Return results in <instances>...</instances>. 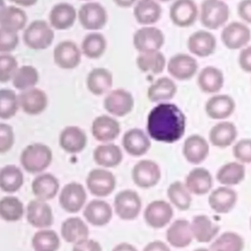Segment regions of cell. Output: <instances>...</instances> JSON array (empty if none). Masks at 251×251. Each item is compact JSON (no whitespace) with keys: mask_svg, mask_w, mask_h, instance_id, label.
<instances>
[{"mask_svg":"<svg viewBox=\"0 0 251 251\" xmlns=\"http://www.w3.org/2000/svg\"><path fill=\"white\" fill-rule=\"evenodd\" d=\"M157 1H160V2H169V1H172V0H157Z\"/></svg>","mask_w":251,"mask_h":251,"instance_id":"cell-62","label":"cell"},{"mask_svg":"<svg viewBox=\"0 0 251 251\" xmlns=\"http://www.w3.org/2000/svg\"><path fill=\"white\" fill-rule=\"evenodd\" d=\"M237 15L243 23L251 25V0H240L238 2Z\"/></svg>","mask_w":251,"mask_h":251,"instance_id":"cell-56","label":"cell"},{"mask_svg":"<svg viewBox=\"0 0 251 251\" xmlns=\"http://www.w3.org/2000/svg\"><path fill=\"white\" fill-rule=\"evenodd\" d=\"M93 160L100 167L115 168L123 161V152L122 149L114 143H104L95 147Z\"/></svg>","mask_w":251,"mask_h":251,"instance_id":"cell-36","label":"cell"},{"mask_svg":"<svg viewBox=\"0 0 251 251\" xmlns=\"http://www.w3.org/2000/svg\"><path fill=\"white\" fill-rule=\"evenodd\" d=\"M38 79L39 75L37 70L33 66L24 65L17 70L12 78V82L15 88L24 91L34 87V85L38 82Z\"/></svg>","mask_w":251,"mask_h":251,"instance_id":"cell-48","label":"cell"},{"mask_svg":"<svg viewBox=\"0 0 251 251\" xmlns=\"http://www.w3.org/2000/svg\"><path fill=\"white\" fill-rule=\"evenodd\" d=\"M27 22L25 12L16 6H5L0 9V27L9 31L18 32Z\"/></svg>","mask_w":251,"mask_h":251,"instance_id":"cell-38","label":"cell"},{"mask_svg":"<svg viewBox=\"0 0 251 251\" xmlns=\"http://www.w3.org/2000/svg\"><path fill=\"white\" fill-rule=\"evenodd\" d=\"M20 108L17 93L9 88H0V119L8 120L16 115Z\"/></svg>","mask_w":251,"mask_h":251,"instance_id":"cell-49","label":"cell"},{"mask_svg":"<svg viewBox=\"0 0 251 251\" xmlns=\"http://www.w3.org/2000/svg\"><path fill=\"white\" fill-rule=\"evenodd\" d=\"M52 150L46 144L36 142L24 148L20 156L22 167L29 174H40L52 162Z\"/></svg>","mask_w":251,"mask_h":251,"instance_id":"cell-2","label":"cell"},{"mask_svg":"<svg viewBox=\"0 0 251 251\" xmlns=\"http://www.w3.org/2000/svg\"><path fill=\"white\" fill-rule=\"evenodd\" d=\"M120 132V123L111 116L101 115L96 117L92 122L91 133L100 142H111L119 136Z\"/></svg>","mask_w":251,"mask_h":251,"instance_id":"cell-24","label":"cell"},{"mask_svg":"<svg viewBox=\"0 0 251 251\" xmlns=\"http://www.w3.org/2000/svg\"><path fill=\"white\" fill-rule=\"evenodd\" d=\"M213 176L209 170L203 167H195L185 176L184 184L191 194L202 196L211 192Z\"/></svg>","mask_w":251,"mask_h":251,"instance_id":"cell-23","label":"cell"},{"mask_svg":"<svg viewBox=\"0 0 251 251\" xmlns=\"http://www.w3.org/2000/svg\"><path fill=\"white\" fill-rule=\"evenodd\" d=\"M11 2H14L20 6H24V7H29L34 5L37 0H10Z\"/></svg>","mask_w":251,"mask_h":251,"instance_id":"cell-60","label":"cell"},{"mask_svg":"<svg viewBox=\"0 0 251 251\" xmlns=\"http://www.w3.org/2000/svg\"><path fill=\"white\" fill-rule=\"evenodd\" d=\"M60 188L58 178L48 173L37 175L31 182V191L36 199L47 201L53 199Z\"/></svg>","mask_w":251,"mask_h":251,"instance_id":"cell-33","label":"cell"},{"mask_svg":"<svg viewBox=\"0 0 251 251\" xmlns=\"http://www.w3.org/2000/svg\"><path fill=\"white\" fill-rule=\"evenodd\" d=\"M186 45L190 54L196 57L206 58L215 52L217 39L208 29H199L189 35Z\"/></svg>","mask_w":251,"mask_h":251,"instance_id":"cell-16","label":"cell"},{"mask_svg":"<svg viewBox=\"0 0 251 251\" xmlns=\"http://www.w3.org/2000/svg\"><path fill=\"white\" fill-rule=\"evenodd\" d=\"M72 251H102V247L98 241L85 238L75 243Z\"/></svg>","mask_w":251,"mask_h":251,"instance_id":"cell-55","label":"cell"},{"mask_svg":"<svg viewBox=\"0 0 251 251\" xmlns=\"http://www.w3.org/2000/svg\"><path fill=\"white\" fill-rule=\"evenodd\" d=\"M112 251H137V249L133 245H131L127 242H122V243L117 244L112 249Z\"/></svg>","mask_w":251,"mask_h":251,"instance_id":"cell-58","label":"cell"},{"mask_svg":"<svg viewBox=\"0 0 251 251\" xmlns=\"http://www.w3.org/2000/svg\"><path fill=\"white\" fill-rule=\"evenodd\" d=\"M25 213L28 224L36 228H47L54 222L52 209L46 201L39 199L29 201Z\"/></svg>","mask_w":251,"mask_h":251,"instance_id":"cell-21","label":"cell"},{"mask_svg":"<svg viewBox=\"0 0 251 251\" xmlns=\"http://www.w3.org/2000/svg\"><path fill=\"white\" fill-rule=\"evenodd\" d=\"M211 251H243L244 239L234 231H226L218 235L210 245Z\"/></svg>","mask_w":251,"mask_h":251,"instance_id":"cell-45","label":"cell"},{"mask_svg":"<svg viewBox=\"0 0 251 251\" xmlns=\"http://www.w3.org/2000/svg\"><path fill=\"white\" fill-rule=\"evenodd\" d=\"M136 22L143 25L157 23L162 16V7L157 0H137L133 8Z\"/></svg>","mask_w":251,"mask_h":251,"instance_id":"cell-35","label":"cell"},{"mask_svg":"<svg viewBox=\"0 0 251 251\" xmlns=\"http://www.w3.org/2000/svg\"><path fill=\"white\" fill-rule=\"evenodd\" d=\"M131 177L135 185L140 188H151L155 186L161 178L159 165L148 159L138 161L132 168Z\"/></svg>","mask_w":251,"mask_h":251,"instance_id":"cell-11","label":"cell"},{"mask_svg":"<svg viewBox=\"0 0 251 251\" xmlns=\"http://www.w3.org/2000/svg\"><path fill=\"white\" fill-rule=\"evenodd\" d=\"M77 18L82 27L88 30L101 29L108 21L107 11L98 2H86L77 12Z\"/></svg>","mask_w":251,"mask_h":251,"instance_id":"cell-10","label":"cell"},{"mask_svg":"<svg viewBox=\"0 0 251 251\" xmlns=\"http://www.w3.org/2000/svg\"><path fill=\"white\" fill-rule=\"evenodd\" d=\"M142 202L138 193L131 189L120 191L114 199V211L124 221L134 220L141 210Z\"/></svg>","mask_w":251,"mask_h":251,"instance_id":"cell-7","label":"cell"},{"mask_svg":"<svg viewBox=\"0 0 251 251\" xmlns=\"http://www.w3.org/2000/svg\"><path fill=\"white\" fill-rule=\"evenodd\" d=\"M86 201L84 187L78 182H69L64 185L59 194V203L68 213H77Z\"/></svg>","mask_w":251,"mask_h":251,"instance_id":"cell-15","label":"cell"},{"mask_svg":"<svg viewBox=\"0 0 251 251\" xmlns=\"http://www.w3.org/2000/svg\"><path fill=\"white\" fill-rule=\"evenodd\" d=\"M174 210L172 204L164 200H154L150 202L143 213V218L147 226L158 229L165 227L172 221Z\"/></svg>","mask_w":251,"mask_h":251,"instance_id":"cell-13","label":"cell"},{"mask_svg":"<svg viewBox=\"0 0 251 251\" xmlns=\"http://www.w3.org/2000/svg\"><path fill=\"white\" fill-rule=\"evenodd\" d=\"M229 18V7L225 0H203L199 7L201 25L209 30L224 27Z\"/></svg>","mask_w":251,"mask_h":251,"instance_id":"cell-3","label":"cell"},{"mask_svg":"<svg viewBox=\"0 0 251 251\" xmlns=\"http://www.w3.org/2000/svg\"><path fill=\"white\" fill-rule=\"evenodd\" d=\"M250 228H251V217H250Z\"/></svg>","mask_w":251,"mask_h":251,"instance_id":"cell-63","label":"cell"},{"mask_svg":"<svg viewBox=\"0 0 251 251\" xmlns=\"http://www.w3.org/2000/svg\"><path fill=\"white\" fill-rule=\"evenodd\" d=\"M55 64L66 70L74 69L80 63L81 51L72 40L60 41L53 50Z\"/></svg>","mask_w":251,"mask_h":251,"instance_id":"cell-19","label":"cell"},{"mask_svg":"<svg viewBox=\"0 0 251 251\" xmlns=\"http://www.w3.org/2000/svg\"><path fill=\"white\" fill-rule=\"evenodd\" d=\"M238 65L244 73L251 74V45H247L240 49L238 54Z\"/></svg>","mask_w":251,"mask_h":251,"instance_id":"cell-54","label":"cell"},{"mask_svg":"<svg viewBox=\"0 0 251 251\" xmlns=\"http://www.w3.org/2000/svg\"><path fill=\"white\" fill-rule=\"evenodd\" d=\"M193 251H211V249H207V248H197Z\"/></svg>","mask_w":251,"mask_h":251,"instance_id":"cell-61","label":"cell"},{"mask_svg":"<svg viewBox=\"0 0 251 251\" xmlns=\"http://www.w3.org/2000/svg\"><path fill=\"white\" fill-rule=\"evenodd\" d=\"M245 166L237 161L228 162L222 165L216 174L217 180L226 186L239 184L245 178Z\"/></svg>","mask_w":251,"mask_h":251,"instance_id":"cell-40","label":"cell"},{"mask_svg":"<svg viewBox=\"0 0 251 251\" xmlns=\"http://www.w3.org/2000/svg\"><path fill=\"white\" fill-rule=\"evenodd\" d=\"M14 130L8 124L0 123V154L8 152L14 145Z\"/></svg>","mask_w":251,"mask_h":251,"instance_id":"cell-53","label":"cell"},{"mask_svg":"<svg viewBox=\"0 0 251 251\" xmlns=\"http://www.w3.org/2000/svg\"><path fill=\"white\" fill-rule=\"evenodd\" d=\"M185 127V115L173 103H158L147 117V133L158 142L172 144L178 141L184 135Z\"/></svg>","mask_w":251,"mask_h":251,"instance_id":"cell-1","label":"cell"},{"mask_svg":"<svg viewBox=\"0 0 251 251\" xmlns=\"http://www.w3.org/2000/svg\"><path fill=\"white\" fill-rule=\"evenodd\" d=\"M83 217L90 225L103 226L111 221L113 217V209L106 201L94 199L84 207Z\"/></svg>","mask_w":251,"mask_h":251,"instance_id":"cell-32","label":"cell"},{"mask_svg":"<svg viewBox=\"0 0 251 251\" xmlns=\"http://www.w3.org/2000/svg\"><path fill=\"white\" fill-rule=\"evenodd\" d=\"M143 251H171L169 245L161 240H154L145 245Z\"/></svg>","mask_w":251,"mask_h":251,"instance_id":"cell-57","label":"cell"},{"mask_svg":"<svg viewBox=\"0 0 251 251\" xmlns=\"http://www.w3.org/2000/svg\"><path fill=\"white\" fill-rule=\"evenodd\" d=\"M235 107V101L230 95L217 93L206 101L205 112L212 120L224 121L233 114Z\"/></svg>","mask_w":251,"mask_h":251,"instance_id":"cell-17","label":"cell"},{"mask_svg":"<svg viewBox=\"0 0 251 251\" xmlns=\"http://www.w3.org/2000/svg\"><path fill=\"white\" fill-rule=\"evenodd\" d=\"M107 47V40L100 32H89L81 41V51L90 59H97L103 55Z\"/></svg>","mask_w":251,"mask_h":251,"instance_id":"cell-46","label":"cell"},{"mask_svg":"<svg viewBox=\"0 0 251 251\" xmlns=\"http://www.w3.org/2000/svg\"><path fill=\"white\" fill-rule=\"evenodd\" d=\"M18 69V61L13 55L0 54V82L11 80Z\"/></svg>","mask_w":251,"mask_h":251,"instance_id":"cell-50","label":"cell"},{"mask_svg":"<svg viewBox=\"0 0 251 251\" xmlns=\"http://www.w3.org/2000/svg\"><path fill=\"white\" fill-rule=\"evenodd\" d=\"M19 43L18 32L9 31L0 27V53L8 54L16 49Z\"/></svg>","mask_w":251,"mask_h":251,"instance_id":"cell-52","label":"cell"},{"mask_svg":"<svg viewBox=\"0 0 251 251\" xmlns=\"http://www.w3.org/2000/svg\"><path fill=\"white\" fill-rule=\"evenodd\" d=\"M113 85V75L105 68H94L86 76L87 89L94 95H102Z\"/></svg>","mask_w":251,"mask_h":251,"instance_id":"cell-37","label":"cell"},{"mask_svg":"<svg viewBox=\"0 0 251 251\" xmlns=\"http://www.w3.org/2000/svg\"><path fill=\"white\" fill-rule=\"evenodd\" d=\"M18 97L21 109L27 115L41 114L48 104L46 93L37 87L24 90Z\"/></svg>","mask_w":251,"mask_h":251,"instance_id":"cell-26","label":"cell"},{"mask_svg":"<svg viewBox=\"0 0 251 251\" xmlns=\"http://www.w3.org/2000/svg\"><path fill=\"white\" fill-rule=\"evenodd\" d=\"M167 196L170 203L178 210L185 211L190 208L192 196L189 190L186 188L184 182L179 180L172 182L167 189Z\"/></svg>","mask_w":251,"mask_h":251,"instance_id":"cell-43","label":"cell"},{"mask_svg":"<svg viewBox=\"0 0 251 251\" xmlns=\"http://www.w3.org/2000/svg\"><path fill=\"white\" fill-rule=\"evenodd\" d=\"M167 71L173 78L185 81L196 75L198 73V63L192 55L176 53L167 62Z\"/></svg>","mask_w":251,"mask_h":251,"instance_id":"cell-6","label":"cell"},{"mask_svg":"<svg viewBox=\"0 0 251 251\" xmlns=\"http://www.w3.org/2000/svg\"><path fill=\"white\" fill-rule=\"evenodd\" d=\"M209 152V141L200 134H190L183 141L182 155L189 164L200 165L207 159Z\"/></svg>","mask_w":251,"mask_h":251,"instance_id":"cell-18","label":"cell"},{"mask_svg":"<svg viewBox=\"0 0 251 251\" xmlns=\"http://www.w3.org/2000/svg\"><path fill=\"white\" fill-rule=\"evenodd\" d=\"M232 155L241 164H251V138H242L234 142Z\"/></svg>","mask_w":251,"mask_h":251,"instance_id":"cell-51","label":"cell"},{"mask_svg":"<svg viewBox=\"0 0 251 251\" xmlns=\"http://www.w3.org/2000/svg\"><path fill=\"white\" fill-rule=\"evenodd\" d=\"M237 192L230 186L222 185L211 190L208 197L210 208L218 214H227L236 205Z\"/></svg>","mask_w":251,"mask_h":251,"instance_id":"cell-20","label":"cell"},{"mask_svg":"<svg viewBox=\"0 0 251 251\" xmlns=\"http://www.w3.org/2000/svg\"><path fill=\"white\" fill-rule=\"evenodd\" d=\"M168 243L175 248H185L190 245L193 240L190 222L185 219H177L174 221L166 231Z\"/></svg>","mask_w":251,"mask_h":251,"instance_id":"cell-27","label":"cell"},{"mask_svg":"<svg viewBox=\"0 0 251 251\" xmlns=\"http://www.w3.org/2000/svg\"><path fill=\"white\" fill-rule=\"evenodd\" d=\"M87 142L85 132L78 126H68L61 131L59 135V144L61 148L71 154L81 152Z\"/></svg>","mask_w":251,"mask_h":251,"instance_id":"cell-29","label":"cell"},{"mask_svg":"<svg viewBox=\"0 0 251 251\" xmlns=\"http://www.w3.org/2000/svg\"><path fill=\"white\" fill-rule=\"evenodd\" d=\"M132 42L134 48L140 53L159 51L165 43V35L160 28L145 25L134 32Z\"/></svg>","mask_w":251,"mask_h":251,"instance_id":"cell-8","label":"cell"},{"mask_svg":"<svg viewBox=\"0 0 251 251\" xmlns=\"http://www.w3.org/2000/svg\"><path fill=\"white\" fill-rule=\"evenodd\" d=\"M25 213L23 202L15 196L0 199V218L5 222H18Z\"/></svg>","mask_w":251,"mask_h":251,"instance_id":"cell-47","label":"cell"},{"mask_svg":"<svg viewBox=\"0 0 251 251\" xmlns=\"http://www.w3.org/2000/svg\"><path fill=\"white\" fill-rule=\"evenodd\" d=\"M24 183V175L15 165H7L0 169V189L7 193L18 191Z\"/></svg>","mask_w":251,"mask_h":251,"instance_id":"cell-42","label":"cell"},{"mask_svg":"<svg viewBox=\"0 0 251 251\" xmlns=\"http://www.w3.org/2000/svg\"><path fill=\"white\" fill-rule=\"evenodd\" d=\"M221 40L229 50H240L251 40V29L243 22L227 23L222 29Z\"/></svg>","mask_w":251,"mask_h":251,"instance_id":"cell-5","label":"cell"},{"mask_svg":"<svg viewBox=\"0 0 251 251\" xmlns=\"http://www.w3.org/2000/svg\"><path fill=\"white\" fill-rule=\"evenodd\" d=\"M113 1L122 8H127L133 5L134 3H136L137 0H113Z\"/></svg>","mask_w":251,"mask_h":251,"instance_id":"cell-59","label":"cell"},{"mask_svg":"<svg viewBox=\"0 0 251 251\" xmlns=\"http://www.w3.org/2000/svg\"><path fill=\"white\" fill-rule=\"evenodd\" d=\"M237 127L232 122L220 121L209 130V142L218 148H226L236 141Z\"/></svg>","mask_w":251,"mask_h":251,"instance_id":"cell-25","label":"cell"},{"mask_svg":"<svg viewBox=\"0 0 251 251\" xmlns=\"http://www.w3.org/2000/svg\"><path fill=\"white\" fill-rule=\"evenodd\" d=\"M60 244L58 233L49 228H41L31 238V246L34 251H57Z\"/></svg>","mask_w":251,"mask_h":251,"instance_id":"cell-44","label":"cell"},{"mask_svg":"<svg viewBox=\"0 0 251 251\" xmlns=\"http://www.w3.org/2000/svg\"><path fill=\"white\" fill-rule=\"evenodd\" d=\"M54 39V31L51 25L42 20L32 21L25 28L23 40L26 47L33 50L48 48Z\"/></svg>","mask_w":251,"mask_h":251,"instance_id":"cell-4","label":"cell"},{"mask_svg":"<svg viewBox=\"0 0 251 251\" xmlns=\"http://www.w3.org/2000/svg\"><path fill=\"white\" fill-rule=\"evenodd\" d=\"M172 23L178 27H188L199 18V7L194 0H175L169 11Z\"/></svg>","mask_w":251,"mask_h":251,"instance_id":"cell-9","label":"cell"},{"mask_svg":"<svg viewBox=\"0 0 251 251\" xmlns=\"http://www.w3.org/2000/svg\"><path fill=\"white\" fill-rule=\"evenodd\" d=\"M250 83H251V80H250Z\"/></svg>","mask_w":251,"mask_h":251,"instance_id":"cell-64","label":"cell"},{"mask_svg":"<svg viewBox=\"0 0 251 251\" xmlns=\"http://www.w3.org/2000/svg\"><path fill=\"white\" fill-rule=\"evenodd\" d=\"M197 85L206 94H217L224 86L225 76L223 72L214 66H207L197 73Z\"/></svg>","mask_w":251,"mask_h":251,"instance_id":"cell-28","label":"cell"},{"mask_svg":"<svg viewBox=\"0 0 251 251\" xmlns=\"http://www.w3.org/2000/svg\"><path fill=\"white\" fill-rule=\"evenodd\" d=\"M177 91L175 80L169 76L157 78L147 89V97L151 102L162 103L173 99Z\"/></svg>","mask_w":251,"mask_h":251,"instance_id":"cell-34","label":"cell"},{"mask_svg":"<svg viewBox=\"0 0 251 251\" xmlns=\"http://www.w3.org/2000/svg\"><path fill=\"white\" fill-rule=\"evenodd\" d=\"M134 99L131 93L123 88H117L110 91L104 98V109L116 117L127 115L133 108Z\"/></svg>","mask_w":251,"mask_h":251,"instance_id":"cell-14","label":"cell"},{"mask_svg":"<svg viewBox=\"0 0 251 251\" xmlns=\"http://www.w3.org/2000/svg\"><path fill=\"white\" fill-rule=\"evenodd\" d=\"M77 17L75 7L67 2L55 4L49 12V25L56 29H68L75 22Z\"/></svg>","mask_w":251,"mask_h":251,"instance_id":"cell-31","label":"cell"},{"mask_svg":"<svg viewBox=\"0 0 251 251\" xmlns=\"http://www.w3.org/2000/svg\"><path fill=\"white\" fill-rule=\"evenodd\" d=\"M61 235L65 241L75 244L88 238L89 228L80 218L71 217L62 223Z\"/></svg>","mask_w":251,"mask_h":251,"instance_id":"cell-39","label":"cell"},{"mask_svg":"<svg viewBox=\"0 0 251 251\" xmlns=\"http://www.w3.org/2000/svg\"><path fill=\"white\" fill-rule=\"evenodd\" d=\"M122 144L126 152L133 157L145 155L151 147L149 135L136 127L130 128L124 133Z\"/></svg>","mask_w":251,"mask_h":251,"instance_id":"cell-22","label":"cell"},{"mask_svg":"<svg viewBox=\"0 0 251 251\" xmlns=\"http://www.w3.org/2000/svg\"><path fill=\"white\" fill-rule=\"evenodd\" d=\"M86 186L92 195L105 197L114 191L116 177L106 169H93L86 176Z\"/></svg>","mask_w":251,"mask_h":251,"instance_id":"cell-12","label":"cell"},{"mask_svg":"<svg viewBox=\"0 0 251 251\" xmlns=\"http://www.w3.org/2000/svg\"><path fill=\"white\" fill-rule=\"evenodd\" d=\"M136 65L142 73L159 75L167 67V61L165 55L160 50L151 51L140 53L136 58Z\"/></svg>","mask_w":251,"mask_h":251,"instance_id":"cell-41","label":"cell"},{"mask_svg":"<svg viewBox=\"0 0 251 251\" xmlns=\"http://www.w3.org/2000/svg\"><path fill=\"white\" fill-rule=\"evenodd\" d=\"M193 239L200 243L214 240L220 231V226L214 223L207 215H197L190 222Z\"/></svg>","mask_w":251,"mask_h":251,"instance_id":"cell-30","label":"cell"}]
</instances>
